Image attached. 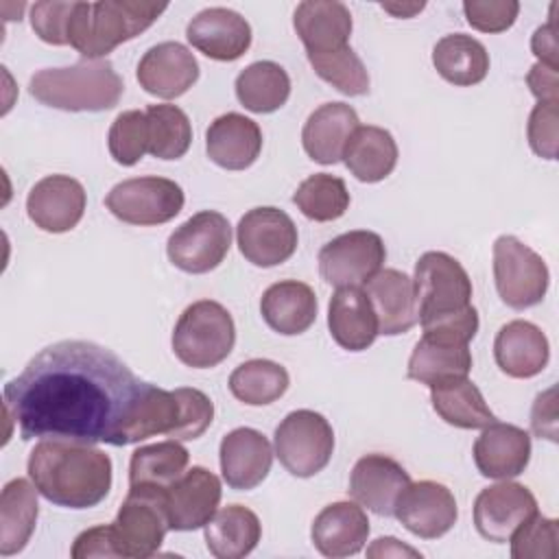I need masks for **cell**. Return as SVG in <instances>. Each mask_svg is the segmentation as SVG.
Returning <instances> with one entry per match:
<instances>
[{
	"mask_svg": "<svg viewBox=\"0 0 559 559\" xmlns=\"http://www.w3.org/2000/svg\"><path fill=\"white\" fill-rule=\"evenodd\" d=\"M140 389L142 380L111 349L92 341H59L4 384L2 406L24 441L118 445Z\"/></svg>",
	"mask_w": 559,
	"mask_h": 559,
	"instance_id": "obj_1",
	"label": "cell"
},
{
	"mask_svg": "<svg viewBox=\"0 0 559 559\" xmlns=\"http://www.w3.org/2000/svg\"><path fill=\"white\" fill-rule=\"evenodd\" d=\"M26 469L37 491L66 509L96 507L111 489V459L90 443L41 439Z\"/></svg>",
	"mask_w": 559,
	"mask_h": 559,
	"instance_id": "obj_2",
	"label": "cell"
},
{
	"mask_svg": "<svg viewBox=\"0 0 559 559\" xmlns=\"http://www.w3.org/2000/svg\"><path fill=\"white\" fill-rule=\"evenodd\" d=\"M415 299L424 332L472 341L478 312L472 306V280L463 264L443 251H426L415 264Z\"/></svg>",
	"mask_w": 559,
	"mask_h": 559,
	"instance_id": "obj_3",
	"label": "cell"
},
{
	"mask_svg": "<svg viewBox=\"0 0 559 559\" xmlns=\"http://www.w3.org/2000/svg\"><path fill=\"white\" fill-rule=\"evenodd\" d=\"M212 419L214 404L203 391L190 386L166 391L142 382L118 445L138 443L155 435H166L175 441H192L210 428Z\"/></svg>",
	"mask_w": 559,
	"mask_h": 559,
	"instance_id": "obj_4",
	"label": "cell"
},
{
	"mask_svg": "<svg viewBox=\"0 0 559 559\" xmlns=\"http://www.w3.org/2000/svg\"><path fill=\"white\" fill-rule=\"evenodd\" d=\"M166 9V2L148 0L74 2L68 44L85 59H105L114 48L146 31Z\"/></svg>",
	"mask_w": 559,
	"mask_h": 559,
	"instance_id": "obj_5",
	"label": "cell"
},
{
	"mask_svg": "<svg viewBox=\"0 0 559 559\" xmlns=\"http://www.w3.org/2000/svg\"><path fill=\"white\" fill-rule=\"evenodd\" d=\"M28 92L41 105L63 111H105L118 105L124 83L109 59H81L68 68H44Z\"/></svg>",
	"mask_w": 559,
	"mask_h": 559,
	"instance_id": "obj_6",
	"label": "cell"
},
{
	"mask_svg": "<svg viewBox=\"0 0 559 559\" xmlns=\"http://www.w3.org/2000/svg\"><path fill=\"white\" fill-rule=\"evenodd\" d=\"M234 343V319L225 306L212 299L190 304L173 330V352L192 369L216 367L231 354Z\"/></svg>",
	"mask_w": 559,
	"mask_h": 559,
	"instance_id": "obj_7",
	"label": "cell"
},
{
	"mask_svg": "<svg viewBox=\"0 0 559 559\" xmlns=\"http://www.w3.org/2000/svg\"><path fill=\"white\" fill-rule=\"evenodd\" d=\"M275 456L299 478L319 474L332 459L334 430L330 421L310 408L288 413L275 428Z\"/></svg>",
	"mask_w": 559,
	"mask_h": 559,
	"instance_id": "obj_8",
	"label": "cell"
},
{
	"mask_svg": "<svg viewBox=\"0 0 559 559\" xmlns=\"http://www.w3.org/2000/svg\"><path fill=\"white\" fill-rule=\"evenodd\" d=\"M164 491L166 489L146 485L129 487V493L111 522L120 557L146 559L159 550L166 531H170Z\"/></svg>",
	"mask_w": 559,
	"mask_h": 559,
	"instance_id": "obj_9",
	"label": "cell"
},
{
	"mask_svg": "<svg viewBox=\"0 0 559 559\" xmlns=\"http://www.w3.org/2000/svg\"><path fill=\"white\" fill-rule=\"evenodd\" d=\"M493 280L500 299L515 310L537 306L548 290V266L539 253L515 236L493 242Z\"/></svg>",
	"mask_w": 559,
	"mask_h": 559,
	"instance_id": "obj_10",
	"label": "cell"
},
{
	"mask_svg": "<svg viewBox=\"0 0 559 559\" xmlns=\"http://www.w3.org/2000/svg\"><path fill=\"white\" fill-rule=\"evenodd\" d=\"M183 190L166 177H133L116 183L107 197V210L122 223L151 227L173 221L183 210Z\"/></svg>",
	"mask_w": 559,
	"mask_h": 559,
	"instance_id": "obj_11",
	"label": "cell"
},
{
	"mask_svg": "<svg viewBox=\"0 0 559 559\" xmlns=\"http://www.w3.org/2000/svg\"><path fill=\"white\" fill-rule=\"evenodd\" d=\"M231 247V225L214 210H203L181 223L166 242L168 260L192 275L216 269Z\"/></svg>",
	"mask_w": 559,
	"mask_h": 559,
	"instance_id": "obj_12",
	"label": "cell"
},
{
	"mask_svg": "<svg viewBox=\"0 0 559 559\" xmlns=\"http://www.w3.org/2000/svg\"><path fill=\"white\" fill-rule=\"evenodd\" d=\"M382 238L369 229H354L332 238L319 251V273L334 288L365 286L384 264Z\"/></svg>",
	"mask_w": 559,
	"mask_h": 559,
	"instance_id": "obj_13",
	"label": "cell"
},
{
	"mask_svg": "<svg viewBox=\"0 0 559 559\" xmlns=\"http://www.w3.org/2000/svg\"><path fill=\"white\" fill-rule=\"evenodd\" d=\"M240 253L255 266L269 269L286 262L297 249V227L293 218L273 205L249 210L236 227Z\"/></svg>",
	"mask_w": 559,
	"mask_h": 559,
	"instance_id": "obj_14",
	"label": "cell"
},
{
	"mask_svg": "<svg viewBox=\"0 0 559 559\" xmlns=\"http://www.w3.org/2000/svg\"><path fill=\"white\" fill-rule=\"evenodd\" d=\"M537 513V500L528 487L502 480L485 487L474 500V524L480 537L493 544L511 539L515 528Z\"/></svg>",
	"mask_w": 559,
	"mask_h": 559,
	"instance_id": "obj_15",
	"label": "cell"
},
{
	"mask_svg": "<svg viewBox=\"0 0 559 559\" xmlns=\"http://www.w3.org/2000/svg\"><path fill=\"white\" fill-rule=\"evenodd\" d=\"M221 493V480L214 472L201 465L186 469L164 491V507L170 531H197L205 526L218 511Z\"/></svg>",
	"mask_w": 559,
	"mask_h": 559,
	"instance_id": "obj_16",
	"label": "cell"
},
{
	"mask_svg": "<svg viewBox=\"0 0 559 559\" xmlns=\"http://www.w3.org/2000/svg\"><path fill=\"white\" fill-rule=\"evenodd\" d=\"M393 515L406 531L421 539L445 535L459 518L454 493L437 480L411 483L397 498Z\"/></svg>",
	"mask_w": 559,
	"mask_h": 559,
	"instance_id": "obj_17",
	"label": "cell"
},
{
	"mask_svg": "<svg viewBox=\"0 0 559 559\" xmlns=\"http://www.w3.org/2000/svg\"><path fill=\"white\" fill-rule=\"evenodd\" d=\"M85 188L70 175H48L39 179L28 197H26V212L35 227L63 234L79 225L85 214Z\"/></svg>",
	"mask_w": 559,
	"mask_h": 559,
	"instance_id": "obj_18",
	"label": "cell"
},
{
	"mask_svg": "<svg viewBox=\"0 0 559 559\" xmlns=\"http://www.w3.org/2000/svg\"><path fill=\"white\" fill-rule=\"evenodd\" d=\"M135 76L146 94L170 100L197 83L199 63L183 44L162 41L142 55Z\"/></svg>",
	"mask_w": 559,
	"mask_h": 559,
	"instance_id": "obj_19",
	"label": "cell"
},
{
	"mask_svg": "<svg viewBox=\"0 0 559 559\" xmlns=\"http://www.w3.org/2000/svg\"><path fill=\"white\" fill-rule=\"evenodd\" d=\"M186 37L199 52L214 61H236L251 46V26L240 13L227 7H210L188 22Z\"/></svg>",
	"mask_w": 559,
	"mask_h": 559,
	"instance_id": "obj_20",
	"label": "cell"
},
{
	"mask_svg": "<svg viewBox=\"0 0 559 559\" xmlns=\"http://www.w3.org/2000/svg\"><path fill=\"white\" fill-rule=\"evenodd\" d=\"M411 485L408 472L391 456L367 454L349 474V496L378 515H393L397 498Z\"/></svg>",
	"mask_w": 559,
	"mask_h": 559,
	"instance_id": "obj_21",
	"label": "cell"
},
{
	"mask_svg": "<svg viewBox=\"0 0 559 559\" xmlns=\"http://www.w3.org/2000/svg\"><path fill=\"white\" fill-rule=\"evenodd\" d=\"M472 371L469 343L441 332H424L417 341L406 376L426 386H435L454 378H467Z\"/></svg>",
	"mask_w": 559,
	"mask_h": 559,
	"instance_id": "obj_22",
	"label": "cell"
},
{
	"mask_svg": "<svg viewBox=\"0 0 559 559\" xmlns=\"http://www.w3.org/2000/svg\"><path fill=\"white\" fill-rule=\"evenodd\" d=\"M221 472L231 489L258 487L271 472L273 448L255 428H236L221 439Z\"/></svg>",
	"mask_w": 559,
	"mask_h": 559,
	"instance_id": "obj_23",
	"label": "cell"
},
{
	"mask_svg": "<svg viewBox=\"0 0 559 559\" xmlns=\"http://www.w3.org/2000/svg\"><path fill=\"white\" fill-rule=\"evenodd\" d=\"M365 293L373 306L380 334L397 336L419 321L413 277L406 273L397 269H380L365 284Z\"/></svg>",
	"mask_w": 559,
	"mask_h": 559,
	"instance_id": "obj_24",
	"label": "cell"
},
{
	"mask_svg": "<svg viewBox=\"0 0 559 559\" xmlns=\"http://www.w3.org/2000/svg\"><path fill=\"white\" fill-rule=\"evenodd\" d=\"M474 463L487 478L520 476L531 461V435L513 424L493 421L474 441Z\"/></svg>",
	"mask_w": 559,
	"mask_h": 559,
	"instance_id": "obj_25",
	"label": "cell"
},
{
	"mask_svg": "<svg viewBox=\"0 0 559 559\" xmlns=\"http://www.w3.org/2000/svg\"><path fill=\"white\" fill-rule=\"evenodd\" d=\"M314 548L323 557H349L362 550L369 537V520L358 502L338 500L323 507L310 528Z\"/></svg>",
	"mask_w": 559,
	"mask_h": 559,
	"instance_id": "obj_26",
	"label": "cell"
},
{
	"mask_svg": "<svg viewBox=\"0 0 559 559\" xmlns=\"http://www.w3.org/2000/svg\"><path fill=\"white\" fill-rule=\"evenodd\" d=\"M207 157L225 170L249 168L262 151V131L255 120L229 111L214 118L205 131Z\"/></svg>",
	"mask_w": 559,
	"mask_h": 559,
	"instance_id": "obj_27",
	"label": "cell"
},
{
	"mask_svg": "<svg viewBox=\"0 0 559 559\" xmlns=\"http://www.w3.org/2000/svg\"><path fill=\"white\" fill-rule=\"evenodd\" d=\"M493 358L502 373L511 378H533L548 365L550 345L535 323L515 319L498 330Z\"/></svg>",
	"mask_w": 559,
	"mask_h": 559,
	"instance_id": "obj_28",
	"label": "cell"
},
{
	"mask_svg": "<svg viewBox=\"0 0 559 559\" xmlns=\"http://www.w3.org/2000/svg\"><path fill=\"white\" fill-rule=\"evenodd\" d=\"M293 26L306 46V55H321L347 46L352 35V13L336 0L299 2Z\"/></svg>",
	"mask_w": 559,
	"mask_h": 559,
	"instance_id": "obj_29",
	"label": "cell"
},
{
	"mask_svg": "<svg viewBox=\"0 0 559 559\" xmlns=\"http://www.w3.org/2000/svg\"><path fill=\"white\" fill-rule=\"evenodd\" d=\"M332 338L349 352L367 349L378 332V319L367 293L360 286L336 288L328 308Z\"/></svg>",
	"mask_w": 559,
	"mask_h": 559,
	"instance_id": "obj_30",
	"label": "cell"
},
{
	"mask_svg": "<svg viewBox=\"0 0 559 559\" xmlns=\"http://www.w3.org/2000/svg\"><path fill=\"white\" fill-rule=\"evenodd\" d=\"M358 127V114L347 103H325L317 107L304 124V151L319 164H336Z\"/></svg>",
	"mask_w": 559,
	"mask_h": 559,
	"instance_id": "obj_31",
	"label": "cell"
},
{
	"mask_svg": "<svg viewBox=\"0 0 559 559\" xmlns=\"http://www.w3.org/2000/svg\"><path fill=\"white\" fill-rule=\"evenodd\" d=\"M317 295L314 290L297 280H282L271 284L260 299L262 319L271 330L284 336L306 332L317 319Z\"/></svg>",
	"mask_w": 559,
	"mask_h": 559,
	"instance_id": "obj_32",
	"label": "cell"
},
{
	"mask_svg": "<svg viewBox=\"0 0 559 559\" xmlns=\"http://www.w3.org/2000/svg\"><path fill=\"white\" fill-rule=\"evenodd\" d=\"M343 162L358 181L376 183L393 173L397 144L391 131L376 124H360L345 144Z\"/></svg>",
	"mask_w": 559,
	"mask_h": 559,
	"instance_id": "obj_33",
	"label": "cell"
},
{
	"mask_svg": "<svg viewBox=\"0 0 559 559\" xmlns=\"http://www.w3.org/2000/svg\"><path fill=\"white\" fill-rule=\"evenodd\" d=\"M205 546L216 559H242L260 542L262 524L258 515L242 504H227L203 526Z\"/></svg>",
	"mask_w": 559,
	"mask_h": 559,
	"instance_id": "obj_34",
	"label": "cell"
},
{
	"mask_svg": "<svg viewBox=\"0 0 559 559\" xmlns=\"http://www.w3.org/2000/svg\"><path fill=\"white\" fill-rule=\"evenodd\" d=\"M37 487L33 480L13 478L4 485L0 496V555L9 557L20 552L37 524Z\"/></svg>",
	"mask_w": 559,
	"mask_h": 559,
	"instance_id": "obj_35",
	"label": "cell"
},
{
	"mask_svg": "<svg viewBox=\"0 0 559 559\" xmlns=\"http://www.w3.org/2000/svg\"><path fill=\"white\" fill-rule=\"evenodd\" d=\"M430 402L435 413L454 428L478 430L498 421L469 378H454L430 386Z\"/></svg>",
	"mask_w": 559,
	"mask_h": 559,
	"instance_id": "obj_36",
	"label": "cell"
},
{
	"mask_svg": "<svg viewBox=\"0 0 559 559\" xmlns=\"http://www.w3.org/2000/svg\"><path fill=\"white\" fill-rule=\"evenodd\" d=\"M432 63L437 72L452 85L469 87L480 83L489 72L487 48L465 33L441 37L432 48Z\"/></svg>",
	"mask_w": 559,
	"mask_h": 559,
	"instance_id": "obj_37",
	"label": "cell"
},
{
	"mask_svg": "<svg viewBox=\"0 0 559 559\" xmlns=\"http://www.w3.org/2000/svg\"><path fill=\"white\" fill-rule=\"evenodd\" d=\"M234 87L240 105L253 114L277 111L290 96L288 72L275 61L249 63Z\"/></svg>",
	"mask_w": 559,
	"mask_h": 559,
	"instance_id": "obj_38",
	"label": "cell"
},
{
	"mask_svg": "<svg viewBox=\"0 0 559 559\" xmlns=\"http://www.w3.org/2000/svg\"><path fill=\"white\" fill-rule=\"evenodd\" d=\"M188 461V450L175 439L142 445L131 454L129 487L146 485L168 489L186 472Z\"/></svg>",
	"mask_w": 559,
	"mask_h": 559,
	"instance_id": "obj_39",
	"label": "cell"
},
{
	"mask_svg": "<svg viewBox=\"0 0 559 559\" xmlns=\"http://www.w3.org/2000/svg\"><path fill=\"white\" fill-rule=\"evenodd\" d=\"M290 384L288 371L266 358H253L238 365L229 376V391L249 406H266L280 400Z\"/></svg>",
	"mask_w": 559,
	"mask_h": 559,
	"instance_id": "obj_40",
	"label": "cell"
},
{
	"mask_svg": "<svg viewBox=\"0 0 559 559\" xmlns=\"http://www.w3.org/2000/svg\"><path fill=\"white\" fill-rule=\"evenodd\" d=\"M293 201L306 218L317 223H330L347 212L349 192L341 177L317 173L297 186Z\"/></svg>",
	"mask_w": 559,
	"mask_h": 559,
	"instance_id": "obj_41",
	"label": "cell"
},
{
	"mask_svg": "<svg viewBox=\"0 0 559 559\" xmlns=\"http://www.w3.org/2000/svg\"><path fill=\"white\" fill-rule=\"evenodd\" d=\"M148 153L157 159H179L192 144V124L177 105H148Z\"/></svg>",
	"mask_w": 559,
	"mask_h": 559,
	"instance_id": "obj_42",
	"label": "cell"
},
{
	"mask_svg": "<svg viewBox=\"0 0 559 559\" xmlns=\"http://www.w3.org/2000/svg\"><path fill=\"white\" fill-rule=\"evenodd\" d=\"M308 61L317 76L336 87L341 94L362 96L369 92V72L349 44L330 52L308 55Z\"/></svg>",
	"mask_w": 559,
	"mask_h": 559,
	"instance_id": "obj_43",
	"label": "cell"
},
{
	"mask_svg": "<svg viewBox=\"0 0 559 559\" xmlns=\"http://www.w3.org/2000/svg\"><path fill=\"white\" fill-rule=\"evenodd\" d=\"M107 146L114 162L122 166L138 164L148 153V120L146 111L129 109L116 116L107 133Z\"/></svg>",
	"mask_w": 559,
	"mask_h": 559,
	"instance_id": "obj_44",
	"label": "cell"
},
{
	"mask_svg": "<svg viewBox=\"0 0 559 559\" xmlns=\"http://www.w3.org/2000/svg\"><path fill=\"white\" fill-rule=\"evenodd\" d=\"M557 520L539 515H531L524 524L515 528L511 535V557L513 559H555L557 548Z\"/></svg>",
	"mask_w": 559,
	"mask_h": 559,
	"instance_id": "obj_45",
	"label": "cell"
},
{
	"mask_svg": "<svg viewBox=\"0 0 559 559\" xmlns=\"http://www.w3.org/2000/svg\"><path fill=\"white\" fill-rule=\"evenodd\" d=\"M74 2H35L31 7V26L35 35L52 46H70L68 28Z\"/></svg>",
	"mask_w": 559,
	"mask_h": 559,
	"instance_id": "obj_46",
	"label": "cell"
},
{
	"mask_svg": "<svg viewBox=\"0 0 559 559\" xmlns=\"http://www.w3.org/2000/svg\"><path fill=\"white\" fill-rule=\"evenodd\" d=\"M467 24L483 33H502L513 26L520 4L515 0H467L463 2Z\"/></svg>",
	"mask_w": 559,
	"mask_h": 559,
	"instance_id": "obj_47",
	"label": "cell"
},
{
	"mask_svg": "<svg viewBox=\"0 0 559 559\" xmlns=\"http://www.w3.org/2000/svg\"><path fill=\"white\" fill-rule=\"evenodd\" d=\"M557 122H559V103H539L533 107L528 127H526L528 144L544 159L557 157V133H559Z\"/></svg>",
	"mask_w": 559,
	"mask_h": 559,
	"instance_id": "obj_48",
	"label": "cell"
},
{
	"mask_svg": "<svg viewBox=\"0 0 559 559\" xmlns=\"http://www.w3.org/2000/svg\"><path fill=\"white\" fill-rule=\"evenodd\" d=\"M72 559H90V557H120L116 546V535L111 524H100L83 531L70 550Z\"/></svg>",
	"mask_w": 559,
	"mask_h": 559,
	"instance_id": "obj_49",
	"label": "cell"
},
{
	"mask_svg": "<svg viewBox=\"0 0 559 559\" xmlns=\"http://www.w3.org/2000/svg\"><path fill=\"white\" fill-rule=\"evenodd\" d=\"M531 428L542 439L557 441V406H555V389H548L535 397L531 413Z\"/></svg>",
	"mask_w": 559,
	"mask_h": 559,
	"instance_id": "obj_50",
	"label": "cell"
},
{
	"mask_svg": "<svg viewBox=\"0 0 559 559\" xmlns=\"http://www.w3.org/2000/svg\"><path fill=\"white\" fill-rule=\"evenodd\" d=\"M526 83H528L533 96L539 103H559V74H557V68H550V66L537 61L528 70Z\"/></svg>",
	"mask_w": 559,
	"mask_h": 559,
	"instance_id": "obj_51",
	"label": "cell"
},
{
	"mask_svg": "<svg viewBox=\"0 0 559 559\" xmlns=\"http://www.w3.org/2000/svg\"><path fill=\"white\" fill-rule=\"evenodd\" d=\"M531 48H533L535 57L539 59V63L557 68V37H555V22L552 20L548 24L539 26L533 33Z\"/></svg>",
	"mask_w": 559,
	"mask_h": 559,
	"instance_id": "obj_52",
	"label": "cell"
},
{
	"mask_svg": "<svg viewBox=\"0 0 559 559\" xmlns=\"http://www.w3.org/2000/svg\"><path fill=\"white\" fill-rule=\"evenodd\" d=\"M367 557H415L419 559L421 552L402 544L395 537H378L369 548H367Z\"/></svg>",
	"mask_w": 559,
	"mask_h": 559,
	"instance_id": "obj_53",
	"label": "cell"
},
{
	"mask_svg": "<svg viewBox=\"0 0 559 559\" xmlns=\"http://www.w3.org/2000/svg\"><path fill=\"white\" fill-rule=\"evenodd\" d=\"M382 9L397 15V17H411L413 13L424 9V2H419V4H382Z\"/></svg>",
	"mask_w": 559,
	"mask_h": 559,
	"instance_id": "obj_54",
	"label": "cell"
}]
</instances>
